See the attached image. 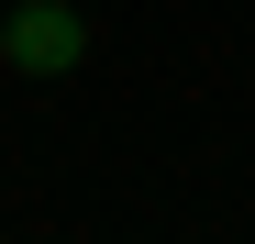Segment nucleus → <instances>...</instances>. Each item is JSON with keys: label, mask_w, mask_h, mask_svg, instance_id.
<instances>
[{"label": "nucleus", "mask_w": 255, "mask_h": 244, "mask_svg": "<svg viewBox=\"0 0 255 244\" xmlns=\"http://www.w3.org/2000/svg\"><path fill=\"white\" fill-rule=\"evenodd\" d=\"M78 56H89V22H78L67 0H22V11H11V67H33V78H67Z\"/></svg>", "instance_id": "obj_1"}, {"label": "nucleus", "mask_w": 255, "mask_h": 244, "mask_svg": "<svg viewBox=\"0 0 255 244\" xmlns=\"http://www.w3.org/2000/svg\"><path fill=\"white\" fill-rule=\"evenodd\" d=\"M0 67H11V11H0Z\"/></svg>", "instance_id": "obj_2"}]
</instances>
